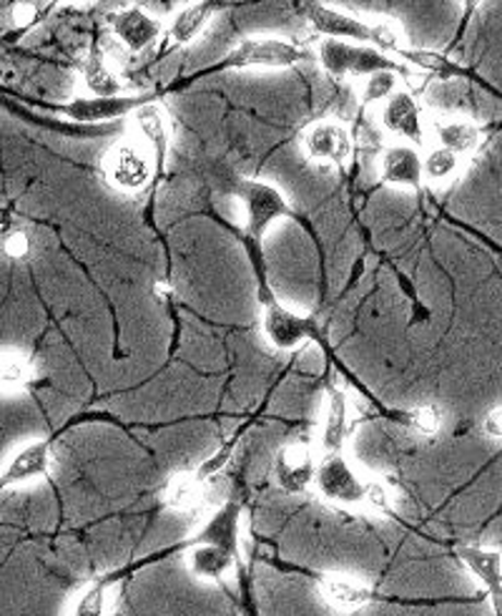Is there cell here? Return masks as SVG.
<instances>
[{
  "mask_svg": "<svg viewBox=\"0 0 502 616\" xmlns=\"http://www.w3.org/2000/svg\"><path fill=\"white\" fill-rule=\"evenodd\" d=\"M239 212H241V229L247 235V247L254 262L256 274H264V260H262V245L270 227H274L279 220L295 216L289 199L284 197L279 187L270 185L264 179H244L237 185Z\"/></svg>",
  "mask_w": 502,
  "mask_h": 616,
  "instance_id": "6da1fadb",
  "label": "cell"
},
{
  "mask_svg": "<svg viewBox=\"0 0 502 616\" xmlns=\"http://www.w3.org/2000/svg\"><path fill=\"white\" fill-rule=\"evenodd\" d=\"M312 58L320 63V69L332 79H364L376 71H399L407 73L409 69L399 63L397 58L384 56L372 46L349 44V40L334 38H316L312 48Z\"/></svg>",
  "mask_w": 502,
  "mask_h": 616,
  "instance_id": "7a4b0ae2",
  "label": "cell"
},
{
  "mask_svg": "<svg viewBox=\"0 0 502 616\" xmlns=\"http://www.w3.org/2000/svg\"><path fill=\"white\" fill-rule=\"evenodd\" d=\"M156 174L154 156L139 139H123L111 149H106L100 159V179L116 194L133 197L144 191Z\"/></svg>",
  "mask_w": 502,
  "mask_h": 616,
  "instance_id": "3957f363",
  "label": "cell"
},
{
  "mask_svg": "<svg viewBox=\"0 0 502 616\" xmlns=\"http://www.w3.org/2000/svg\"><path fill=\"white\" fill-rule=\"evenodd\" d=\"M312 58V51L301 48L299 44H291L279 36H254L244 38L226 54L216 69H295Z\"/></svg>",
  "mask_w": 502,
  "mask_h": 616,
  "instance_id": "277c9868",
  "label": "cell"
},
{
  "mask_svg": "<svg viewBox=\"0 0 502 616\" xmlns=\"http://www.w3.org/2000/svg\"><path fill=\"white\" fill-rule=\"evenodd\" d=\"M259 299H262L264 312H262V335L266 340V345L272 350H279V353H291L320 335V328H316L314 318H307V315L295 312L291 307L282 305L270 293V285L259 287Z\"/></svg>",
  "mask_w": 502,
  "mask_h": 616,
  "instance_id": "5b68a950",
  "label": "cell"
},
{
  "mask_svg": "<svg viewBox=\"0 0 502 616\" xmlns=\"http://www.w3.org/2000/svg\"><path fill=\"white\" fill-rule=\"evenodd\" d=\"M376 119H380L384 134L395 139L397 144H409L415 149L430 144V119L413 91L399 88L390 102L376 108Z\"/></svg>",
  "mask_w": 502,
  "mask_h": 616,
  "instance_id": "8992f818",
  "label": "cell"
},
{
  "mask_svg": "<svg viewBox=\"0 0 502 616\" xmlns=\"http://www.w3.org/2000/svg\"><path fill=\"white\" fill-rule=\"evenodd\" d=\"M301 154L312 164L334 166V169H345L355 154V139L347 123L339 119H316L309 127L301 129L299 137Z\"/></svg>",
  "mask_w": 502,
  "mask_h": 616,
  "instance_id": "52a82bcc",
  "label": "cell"
},
{
  "mask_svg": "<svg viewBox=\"0 0 502 616\" xmlns=\"http://www.w3.org/2000/svg\"><path fill=\"white\" fill-rule=\"evenodd\" d=\"M367 481L370 478H364L345 453L322 455L320 461H316L314 488L324 501H330L334 506L359 509L367 490Z\"/></svg>",
  "mask_w": 502,
  "mask_h": 616,
  "instance_id": "ba28073f",
  "label": "cell"
},
{
  "mask_svg": "<svg viewBox=\"0 0 502 616\" xmlns=\"http://www.w3.org/2000/svg\"><path fill=\"white\" fill-rule=\"evenodd\" d=\"M111 36L125 54H148L164 38V19L141 5H123L108 19Z\"/></svg>",
  "mask_w": 502,
  "mask_h": 616,
  "instance_id": "9c48e42d",
  "label": "cell"
},
{
  "mask_svg": "<svg viewBox=\"0 0 502 616\" xmlns=\"http://www.w3.org/2000/svg\"><path fill=\"white\" fill-rule=\"evenodd\" d=\"M304 19L312 23V28L320 33V38L349 40V44L372 46V21L370 15L347 13L339 5L326 3H304L301 5Z\"/></svg>",
  "mask_w": 502,
  "mask_h": 616,
  "instance_id": "30bf717a",
  "label": "cell"
},
{
  "mask_svg": "<svg viewBox=\"0 0 502 616\" xmlns=\"http://www.w3.org/2000/svg\"><path fill=\"white\" fill-rule=\"evenodd\" d=\"M272 473L276 486L289 496H304L309 488H314L316 476V451L307 440H295L279 448L274 455Z\"/></svg>",
  "mask_w": 502,
  "mask_h": 616,
  "instance_id": "8fae6325",
  "label": "cell"
},
{
  "mask_svg": "<svg viewBox=\"0 0 502 616\" xmlns=\"http://www.w3.org/2000/svg\"><path fill=\"white\" fill-rule=\"evenodd\" d=\"M351 430H355V420H351L349 393L339 386H330L324 393L322 426H320V438H316V453L320 455L345 453Z\"/></svg>",
  "mask_w": 502,
  "mask_h": 616,
  "instance_id": "7c38bea8",
  "label": "cell"
},
{
  "mask_svg": "<svg viewBox=\"0 0 502 616\" xmlns=\"http://www.w3.org/2000/svg\"><path fill=\"white\" fill-rule=\"evenodd\" d=\"M154 98L156 96L151 94V91H144V94H123L113 98L75 96L73 102L58 106V111L79 123H94V127H100V123L125 119V116H131L136 108L154 102Z\"/></svg>",
  "mask_w": 502,
  "mask_h": 616,
  "instance_id": "4fadbf2b",
  "label": "cell"
},
{
  "mask_svg": "<svg viewBox=\"0 0 502 616\" xmlns=\"http://www.w3.org/2000/svg\"><path fill=\"white\" fill-rule=\"evenodd\" d=\"M376 177L392 189H422V149L392 141L376 159Z\"/></svg>",
  "mask_w": 502,
  "mask_h": 616,
  "instance_id": "5bb4252c",
  "label": "cell"
},
{
  "mask_svg": "<svg viewBox=\"0 0 502 616\" xmlns=\"http://www.w3.org/2000/svg\"><path fill=\"white\" fill-rule=\"evenodd\" d=\"M131 121H133V129L139 131V141L148 149V154L154 156L156 174H158L164 169L166 154H169V149H171L174 131H171L169 114L164 111V106L158 104V98H154V102L136 108V111L131 114Z\"/></svg>",
  "mask_w": 502,
  "mask_h": 616,
  "instance_id": "9a60e30c",
  "label": "cell"
},
{
  "mask_svg": "<svg viewBox=\"0 0 502 616\" xmlns=\"http://www.w3.org/2000/svg\"><path fill=\"white\" fill-rule=\"evenodd\" d=\"M50 469H53L50 440H28L5 461L0 471V486H21V483L46 478Z\"/></svg>",
  "mask_w": 502,
  "mask_h": 616,
  "instance_id": "2e32d148",
  "label": "cell"
},
{
  "mask_svg": "<svg viewBox=\"0 0 502 616\" xmlns=\"http://www.w3.org/2000/svg\"><path fill=\"white\" fill-rule=\"evenodd\" d=\"M222 3L212 0H196L176 8L169 21H164V38L169 46H189L206 31L214 15L222 11Z\"/></svg>",
  "mask_w": 502,
  "mask_h": 616,
  "instance_id": "e0dca14e",
  "label": "cell"
},
{
  "mask_svg": "<svg viewBox=\"0 0 502 616\" xmlns=\"http://www.w3.org/2000/svg\"><path fill=\"white\" fill-rule=\"evenodd\" d=\"M457 559L488 591L495 616H502V554L485 546H459Z\"/></svg>",
  "mask_w": 502,
  "mask_h": 616,
  "instance_id": "ac0fdd59",
  "label": "cell"
},
{
  "mask_svg": "<svg viewBox=\"0 0 502 616\" xmlns=\"http://www.w3.org/2000/svg\"><path fill=\"white\" fill-rule=\"evenodd\" d=\"M430 139L434 141V146L447 149V152L463 156H473L477 149L482 144V131L473 119L467 116H438V119H430Z\"/></svg>",
  "mask_w": 502,
  "mask_h": 616,
  "instance_id": "d6986e66",
  "label": "cell"
},
{
  "mask_svg": "<svg viewBox=\"0 0 502 616\" xmlns=\"http://www.w3.org/2000/svg\"><path fill=\"white\" fill-rule=\"evenodd\" d=\"M320 594L324 604L337 614H357L372 602L370 584L351 573H324L320 579Z\"/></svg>",
  "mask_w": 502,
  "mask_h": 616,
  "instance_id": "ffe728a7",
  "label": "cell"
},
{
  "mask_svg": "<svg viewBox=\"0 0 502 616\" xmlns=\"http://www.w3.org/2000/svg\"><path fill=\"white\" fill-rule=\"evenodd\" d=\"M194 541H204V544H214L224 548L226 554H231L234 559L241 556V506L234 501L222 504L208 521L201 526Z\"/></svg>",
  "mask_w": 502,
  "mask_h": 616,
  "instance_id": "44dd1931",
  "label": "cell"
},
{
  "mask_svg": "<svg viewBox=\"0 0 502 616\" xmlns=\"http://www.w3.org/2000/svg\"><path fill=\"white\" fill-rule=\"evenodd\" d=\"M79 86L91 98H113L129 94L125 81L116 73L104 56L91 54L79 63Z\"/></svg>",
  "mask_w": 502,
  "mask_h": 616,
  "instance_id": "7402d4cb",
  "label": "cell"
},
{
  "mask_svg": "<svg viewBox=\"0 0 502 616\" xmlns=\"http://www.w3.org/2000/svg\"><path fill=\"white\" fill-rule=\"evenodd\" d=\"M239 559H234L231 554H226L224 548L214 544H204V541H194L187 554V564L191 573L201 581H222L229 577Z\"/></svg>",
  "mask_w": 502,
  "mask_h": 616,
  "instance_id": "603a6c76",
  "label": "cell"
},
{
  "mask_svg": "<svg viewBox=\"0 0 502 616\" xmlns=\"http://www.w3.org/2000/svg\"><path fill=\"white\" fill-rule=\"evenodd\" d=\"M467 159L463 156L447 152L442 146H427L422 152V174H425V185L430 187H447L452 181H457L463 177Z\"/></svg>",
  "mask_w": 502,
  "mask_h": 616,
  "instance_id": "cb8c5ba5",
  "label": "cell"
},
{
  "mask_svg": "<svg viewBox=\"0 0 502 616\" xmlns=\"http://www.w3.org/2000/svg\"><path fill=\"white\" fill-rule=\"evenodd\" d=\"M206 486L208 483H201L194 473H181V476H174L166 483L164 504L179 513L196 511L206 496Z\"/></svg>",
  "mask_w": 502,
  "mask_h": 616,
  "instance_id": "d4e9b609",
  "label": "cell"
},
{
  "mask_svg": "<svg viewBox=\"0 0 502 616\" xmlns=\"http://www.w3.org/2000/svg\"><path fill=\"white\" fill-rule=\"evenodd\" d=\"M399 88H402L399 71H376L357 81V98L362 106L380 108L384 102H390Z\"/></svg>",
  "mask_w": 502,
  "mask_h": 616,
  "instance_id": "484cf974",
  "label": "cell"
},
{
  "mask_svg": "<svg viewBox=\"0 0 502 616\" xmlns=\"http://www.w3.org/2000/svg\"><path fill=\"white\" fill-rule=\"evenodd\" d=\"M33 378H36V365H33L28 355L19 353V350H3L0 353V390L3 393L23 390Z\"/></svg>",
  "mask_w": 502,
  "mask_h": 616,
  "instance_id": "4316f807",
  "label": "cell"
},
{
  "mask_svg": "<svg viewBox=\"0 0 502 616\" xmlns=\"http://www.w3.org/2000/svg\"><path fill=\"white\" fill-rule=\"evenodd\" d=\"M113 579L104 577L86 584V589L75 596V604L71 616H106L108 612V589H111Z\"/></svg>",
  "mask_w": 502,
  "mask_h": 616,
  "instance_id": "83f0119b",
  "label": "cell"
},
{
  "mask_svg": "<svg viewBox=\"0 0 502 616\" xmlns=\"http://www.w3.org/2000/svg\"><path fill=\"white\" fill-rule=\"evenodd\" d=\"M407 423H409V428H413L415 433H420V436L434 438V436H440L442 428H445V413H442L440 405L425 403V405L413 407V411L407 413Z\"/></svg>",
  "mask_w": 502,
  "mask_h": 616,
  "instance_id": "f1b7e54d",
  "label": "cell"
},
{
  "mask_svg": "<svg viewBox=\"0 0 502 616\" xmlns=\"http://www.w3.org/2000/svg\"><path fill=\"white\" fill-rule=\"evenodd\" d=\"M395 506V498H392V488L384 481H367V490L362 498V506L359 509L372 513V516H387Z\"/></svg>",
  "mask_w": 502,
  "mask_h": 616,
  "instance_id": "f546056e",
  "label": "cell"
},
{
  "mask_svg": "<svg viewBox=\"0 0 502 616\" xmlns=\"http://www.w3.org/2000/svg\"><path fill=\"white\" fill-rule=\"evenodd\" d=\"M0 252H3L8 260L23 262L33 254V239L25 229H11L0 239Z\"/></svg>",
  "mask_w": 502,
  "mask_h": 616,
  "instance_id": "4dcf8cb0",
  "label": "cell"
},
{
  "mask_svg": "<svg viewBox=\"0 0 502 616\" xmlns=\"http://www.w3.org/2000/svg\"><path fill=\"white\" fill-rule=\"evenodd\" d=\"M234 448H237V438L229 440V443H224L219 451H216L208 461H204L199 465V469L194 471V476L201 481V483H208L212 481L216 473H219L226 463H229V458L234 455Z\"/></svg>",
  "mask_w": 502,
  "mask_h": 616,
  "instance_id": "1f68e13d",
  "label": "cell"
},
{
  "mask_svg": "<svg viewBox=\"0 0 502 616\" xmlns=\"http://www.w3.org/2000/svg\"><path fill=\"white\" fill-rule=\"evenodd\" d=\"M482 430H485V436H488V438L502 440V405L495 407V411H490L488 415H485Z\"/></svg>",
  "mask_w": 502,
  "mask_h": 616,
  "instance_id": "d6a6232c",
  "label": "cell"
}]
</instances>
